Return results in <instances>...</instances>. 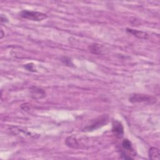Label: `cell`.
<instances>
[{
    "mask_svg": "<svg viewBox=\"0 0 160 160\" xmlns=\"http://www.w3.org/2000/svg\"><path fill=\"white\" fill-rule=\"evenodd\" d=\"M157 101V99L154 96L148 94H134L131 98H129V101L131 102H148L154 103Z\"/></svg>",
    "mask_w": 160,
    "mask_h": 160,
    "instance_id": "cell-3",
    "label": "cell"
},
{
    "mask_svg": "<svg viewBox=\"0 0 160 160\" xmlns=\"http://www.w3.org/2000/svg\"><path fill=\"white\" fill-rule=\"evenodd\" d=\"M19 14L22 18L33 21H41L48 18V15L45 13L28 10H23L21 11Z\"/></svg>",
    "mask_w": 160,
    "mask_h": 160,
    "instance_id": "cell-2",
    "label": "cell"
},
{
    "mask_svg": "<svg viewBox=\"0 0 160 160\" xmlns=\"http://www.w3.org/2000/svg\"><path fill=\"white\" fill-rule=\"evenodd\" d=\"M66 144L68 147L74 149L82 148V146H84L81 141L74 136H71L67 138V139H66Z\"/></svg>",
    "mask_w": 160,
    "mask_h": 160,
    "instance_id": "cell-5",
    "label": "cell"
},
{
    "mask_svg": "<svg viewBox=\"0 0 160 160\" xmlns=\"http://www.w3.org/2000/svg\"><path fill=\"white\" fill-rule=\"evenodd\" d=\"M24 68H25L27 70H28V71H32V72L36 71V70L34 69V64H33L32 63H29V64H26V65L24 66Z\"/></svg>",
    "mask_w": 160,
    "mask_h": 160,
    "instance_id": "cell-11",
    "label": "cell"
},
{
    "mask_svg": "<svg viewBox=\"0 0 160 160\" xmlns=\"http://www.w3.org/2000/svg\"><path fill=\"white\" fill-rule=\"evenodd\" d=\"M112 131L118 138H122L124 134V128L121 122L114 121L112 126Z\"/></svg>",
    "mask_w": 160,
    "mask_h": 160,
    "instance_id": "cell-6",
    "label": "cell"
},
{
    "mask_svg": "<svg viewBox=\"0 0 160 160\" xmlns=\"http://www.w3.org/2000/svg\"><path fill=\"white\" fill-rule=\"evenodd\" d=\"M108 121V117L107 116H103L99 118L98 119L95 120L91 124L88 125L86 126L84 129L83 131H91L94 129H96L104 125H105Z\"/></svg>",
    "mask_w": 160,
    "mask_h": 160,
    "instance_id": "cell-4",
    "label": "cell"
},
{
    "mask_svg": "<svg viewBox=\"0 0 160 160\" xmlns=\"http://www.w3.org/2000/svg\"><path fill=\"white\" fill-rule=\"evenodd\" d=\"M4 32H3L2 29H1V37H0V38L2 39V38H3V36H4Z\"/></svg>",
    "mask_w": 160,
    "mask_h": 160,
    "instance_id": "cell-13",
    "label": "cell"
},
{
    "mask_svg": "<svg viewBox=\"0 0 160 160\" xmlns=\"http://www.w3.org/2000/svg\"><path fill=\"white\" fill-rule=\"evenodd\" d=\"M121 155L122 158L124 159H132V156H136L135 150L130 141L126 139L121 142V148L120 149Z\"/></svg>",
    "mask_w": 160,
    "mask_h": 160,
    "instance_id": "cell-1",
    "label": "cell"
},
{
    "mask_svg": "<svg viewBox=\"0 0 160 160\" xmlns=\"http://www.w3.org/2000/svg\"><path fill=\"white\" fill-rule=\"evenodd\" d=\"M31 94L34 99H41L46 96L45 91L39 88L33 86L30 88Z\"/></svg>",
    "mask_w": 160,
    "mask_h": 160,
    "instance_id": "cell-7",
    "label": "cell"
},
{
    "mask_svg": "<svg viewBox=\"0 0 160 160\" xmlns=\"http://www.w3.org/2000/svg\"><path fill=\"white\" fill-rule=\"evenodd\" d=\"M126 31L132 34L133 36H136V38H139V39H146L149 37L148 34L146 32H144V31H139V30H137V29H131V28H127Z\"/></svg>",
    "mask_w": 160,
    "mask_h": 160,
    "instance_id": "cell-8",
    "label": "cell"
},
{
    "mask_svg": "<svg viewBox=\"0 0 160 160\" xmlns=\"http://www.w3.org/2000/svg\"><path fill=\"white\" fill-rule=\"evenodd\" d=\"M149 158L151 159H159V150L156 148H151L149 150Z\"/></svg>",
    "mask_w": 160,
    "mask_h": 160,
    "instance_id": "cell-9",
    "label": "cell"
},
{
    "mask_svg": "<svg viewBox=\"0 0 160 160\" xmlns=\"http://www.w3.org/2000/svg\"><path fill=\"white\" fill-rule=\"evenodd\" d=\"M1 22H8V19L5 16H3V14H1Z\"/></svg>",
    "mask_w": 160,
    "mask_h": 160,
    "instance_id": "cell-12",
    "label": "cell"
},
{
    "mask_svg": "<svg viewBox=\"0 0 160 160\" xmlns=\"http://www.w3.org/2000/svg\"><path fill=\"white\" fill-rule=\"evenodd\" d=\"M89 51L94 54H100L102 52L101 46L98 44H91L89 46Z\"/></svg>",
    "mask_w": 160,
    "mask_h": 160,
    "instance_id": "cell-10",
    "label": "cell"
}]
</instances>
